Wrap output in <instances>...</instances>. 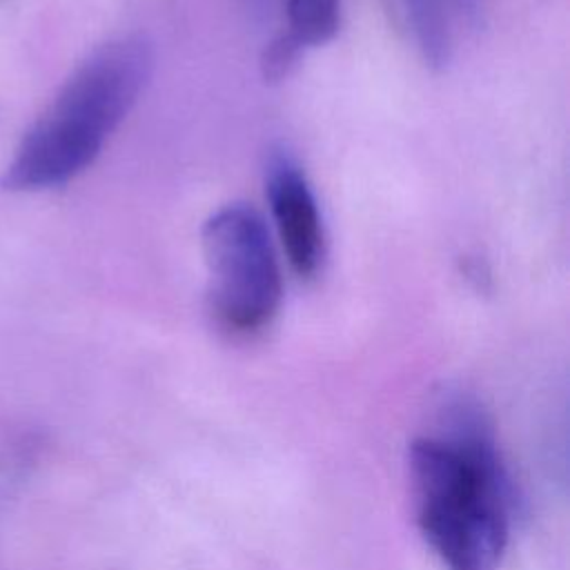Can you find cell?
Instances as JSON below:
<instances>
[{
  "mask_svg": "<svg viewBox=\"0 0 570 570\" xmlns=\"http://www.w3.org/2000/svg\"><path fill=\"white\" fill-rule=\"evenodd\" d=\"M416 528L443 570H499L517 519V490L488 412L445 394L410 443Z\"/></svg>",
  "mask_w": 570,
  "mask_h": 570,
  "instance_id": "cell-1",
  "label": "cell"
},
{
  "mask_svg": "<svg viewBox=\"0 0 570 570\" xmlns=\"http://www.w3.org/2000/svg\"><path fill=\"white\" fill-rule=\"evenodd\" d=\"M151 71L154 47L140 33L96 47L24 131L4 167L2 187L45 191L80 176L138 102Z\"/></svg>",
  "mask_w": 570,
  "mask_h": 570,
  "instance_id": "cell-2",
  "label": "cell"
},
{
  "mask_svg": "<svg viewBox=\"0 0 570 570\" xmlns=\"http://www.w3.org/2000/svg\"><path fill=\"white\" fill-rule=\"evenodd\" d=\"M209 312L229 336L263 332L281 309L283 274L263 216L245 203L218 207L200 232Z\"/></svg>",
  "mask_w": 570,
  "mask_h": 570,
  "instance_id": "cell-3",
  "label": "cell"
},
{
  "mask_svg": "<svg viewBox=\"0 0 570 570\" xmlns=\"http://www.w3.org/2000/svg\"><path fill=\"white\" fill-rule=\"evenodd\" d=\"M265 196L294 274L305 281L316 278L325 263V227L312 185L285 147L267 154Z\"/></svg>",
  "mask_w": 570,
  "mask_h": 570,
  "instance_id": "cell-4",
  "label": "cell"
},
{
  "mask_svg": "<svg viewBox=\"0 0 570 570\" xmlns=\"http://www.w3.org/2000/svg\"><path fill=\"white\" fill-rule=\"evenodd\" d=\"M414 47L430 67H445L461 31L481 24L485 0H394Z\"/></svg>",
  "mask_w": 570,
  "mask_h": 570,
  "instance_id": "cell-5",
  "label": "cell"
},
{
  "mask_svg": "<svg viewBox=\"0 0 570 570\" xmlns=\"http://www.w3.org/2000/svg\"><path fill=\"white\" fill-rule=\"evenodd\" d=\"M341 22V0H285V22L261 58L263 78L274 82L292 71L296 60L334 38Z\"/></svg>",
  "mask_w": 570,
  "mask_h": 570,
  "instance_id": "cell-6",
  "label": "cell"
},
{
  "mask_svg": "<svg viewBox=\"0 0 570 570\" xmlns=\"http://www.w3.org/2000/svg\"><path fill=\"white\" fill-rule=\"evenodd\" d=\"M249 9H254V11H261L265 4H269V0H243Z\"/></svg>",
  "mask_w": 570,
  "mask_h": 570,
  "instance_id": "cell-7",
  "label": "cell"
}]
</instances>
